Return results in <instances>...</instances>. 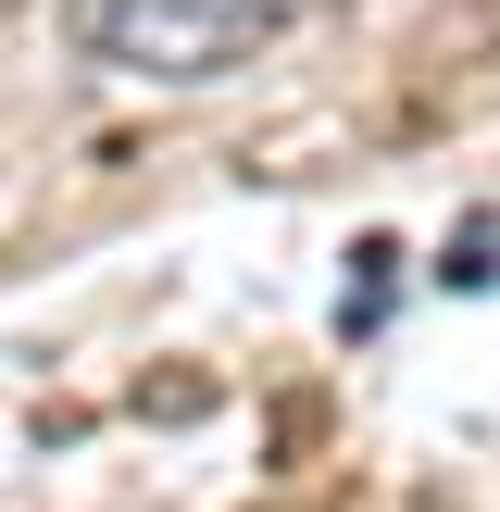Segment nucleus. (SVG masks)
<instances>
[{
	"mask_svg": "<svg viewBox=\"0 0 500 512\" xmlns=\"http://www.w3.org/2000/svg\"><path fill=\"white\" fill-rule=\"evenodd\" d=\"M275 0H75V50L150 88H213L275 50Z\"/></svg>",
	"mask_w": 500,
	"mask_h": 512,
	"instance_id": "f257e3e1",
	"label": "nucleus"
},
{
	"mask_svg": "<svg viewBox=\"0 0 500 512\" xmlns=\"http://www.w3.org/2000/svg\"><path fill=\"white\" fill-rule=\"evenodd\" d=\"M350 263H363V275H350V300H338V325H350V338H363V325L388 313V263H400V250H388V238H363V250H350Z\"/></svg>",
	"mask_w": 500,
	"mask_h": 512,
	"instance_id": "f03ea898",
	"label": "nucleus"
},
{
	"mask_svg": "<svg viewBox=\"0 0 500 512\" xmlns=\"http://www.w3.org/2000/svg\"><path fill=\"white\" fill-rule=\"evenodd\" d=\"M488 250H500V238H488V225H475V238H463V250H450V263H438V275H450V288H488V275H500V263H488Z\"/></svg>",
	"mask_w": 500,
	"mask_h": 512,
	"instance_id": "7ed1b4c3",
	"label": "nucleus"
}]
</instances>
